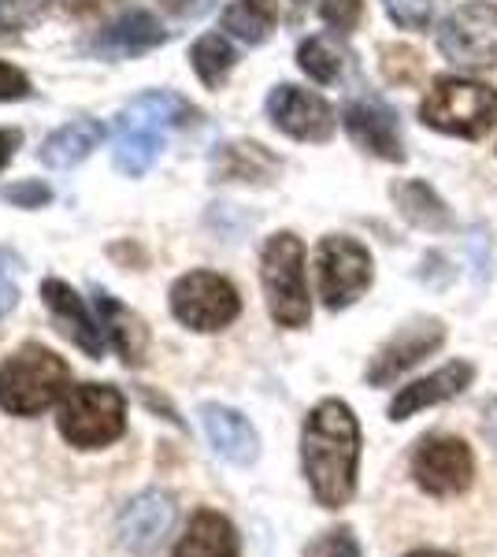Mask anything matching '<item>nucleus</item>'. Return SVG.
Listing matches in <instances>:
<instances>
[{"instance_id":"2f4dec72","label":"nucleus","mask_w":497,"mask_h":557,"mask_svg":"<svg viewBox=\"0 0 497 557\" xmlns=\"http://www.w3.org/2000/svg\"><path fill=\"white\" fill-rule=\"evenodd\" d=\"M0 197L12 201V205H20V209H41V205H49L52 190L45 183H20V186H8Z\"/></svg>"},{"instance_id":"c9c22d12","label":"nucleus","mask_w":497,"mask_h":557,"mask_svg":"<svg viewBox=\"0 0 497 557\" xmlns=\"http://www.w3.org/2000/svg\"><path fill=\"white\" fill-rule=\"evenodd\" d=\"M212 4L215 0H164V8L171 15H178V20H197V15H204Z\"/></svg>"},{"instance_id":"6ab92c4d","label":"nucleus","mask_w":497,"mask_h":557,"mask_svg":"<svg viewBox=\"0 0 497 557\" xmlns=\"http://www.w3.org/2000/svg\"><path fill=\"white\" fill-rule=\"evenodd\" d=\"M194 115H197L194 104L183 101L178 94H167V89H152V94L134 97V101L123 108L120 127H141V131L164 134L171 127H186Z\"/></svg>"},{"instance_id":"473e14b6","label":"nucleus","mask_w":497,"mask_h":557,"mask_svg":"<svg viewBox=\"0 0 497 557\" xmlns=\"http://www.w3.org/2000/svg\"><path fill=\"white\" fill-rule=\"evenodd\" d=\"M30 94V78L20 67L0 64V101H23Z\"/></svg>"},{"instance_id":"393cba45","label":"nucleus","mask_w":497,"mask_h":557,"mask_svg":"<svg viewBox=\"0 0 497 557\" xmlns=\"http://www.w3.org/2000/svg\"><path fill=\"white\" fill-rule=\"evenodd\" d=\"M164 149V134L157 131H141V127H120V138H115V168L123 175L138 178L152 168V160Z\"/></svg>"},{"instance_id":"f8f14e48","label":"nucleus","mask_w":497,"mask_h":557,"mask_svg":"<svg viewBox=\"0 0 497 557\" xmlns=\"http://www.w3.org/2000/svg\"><path fill=\"white\" fill-rule=\"evenodd\" d=\"M171 524H175V502L160 491H146L126 502V509L120 513V543L131 554L149 557L152 550H160Z\"/></svg>"},{"instance_id":"f704fd0d","label":"nucleus","mask_w":497,"mask_h":557,"mask_svg":"<svg viewBox=\"0 0 497 557\" xmlns=\"http://www.w3.org/2000/svg\"><path fill=\"white\" fill-rule=\"evenodd\" d=\"M15 301H20V286H15V278L8 275L4 257H0V320H4L8 312L15 309Z\"/></svg>"},{"instance_id":"4468645a","label":"nucleus","mask_w":497,"mask_h":557,"mask_svg":"<svg viewBox=\"0 0 497 557\" xmlns=\"http://www.w3.org/2000/svg\"><path fill=\"white\" fill-rule=\"evenodd\" d=\"M341 120H346L349 138L364 152H372L378 160H390V164H401L405 160V141L401 131H397L394 108H386L375 97H364V101H352Z\"/></svg>"},{"instance_id":"cd10ccee","label":"nucleus","mask_w":497,"mask_h":557,"mask_svg":"<svg viewBox=\"0 0 497 557\" xmlns=\"http://www.w3.org/2000/svg\"><path fill=\"white\" fill-rule=\"evenodd\" d=\"M383 4L397 26H405V30H427L435 23L442 0H383Z\"/></svg>"},{"instance_id":"412c9836","label":"nucleus","mask_w":497,"mask_h":557,"mask_svg":"<svg viewBox=\"0 0 497 557\" xmlns=\"http://www.w3.org/2000/svg\"><path fill=\"white\" fill-rule=\"evenodd\" d=\"M104 141V127L97 120H75L67 127L52 131L41 146V160L49 168H75Z\"/></svg>"},{"instance_id":"ea45409f","label":"nucleus","mask_w":497,"mask_h":557,"mask_svg":"<svg viewBox=\"0 0 497 557\" xmlns=\"http://www.w3.org/2000/svg\"><path fill=\"white\" fill-rule=\"evenodd\" d=\"M405 557H457V554H446V550H412Z\"/></svg>"},{"instance_id":"72a5a7b5","label":"nucleus","mask_w":497,"mask_h":557,"mask_svg":"<svg viewBox=\"0 0 497 557\" xmlns=\"http://www.w3.org/2000/svg\"><path fill=\"white\" fill-rule=\"evenodd\" d=\"M357 15H360V0H327V4H323V20L338 23L341 30L357 23Z\"/></svg>"},{"instance_id":"4be33fe9","label":"nucleus","mask_w":497,"mask_h":557,"mask_svg":"<svg viewBox=\"0 0 497 557\" xmlns=\"http://www.w3.org/2000/svg\"><path fill=\"white\" fill-rule=\"evenodd\" d=\"M278 172V157H271L257 141H234L215 157V175L227 183H268Z\"/></svg>"},{"instance_id":"7ed1b4c3","label":"nucleus","mask_w":497,"mask_h":557,"mask_svg":"<svg viewBox=\"0 0 497 557\" xmlns=\"http://www.w3.org/2000/svg\"><path fill=\"white\" fill-rule=\"evenodd\" d=\"M260 283H264L268 312L278 327L301 331L312 320V298L305 283V246L301 238L283 231L271 235L260 257Z\"/></svg>"},{"instance_id":"f257e3e1","label":"nucleus","mask_w":497,"mask_h":557,"mask_svg":"<svg viewBox=\"0 0 497 557\" xmlns=\"http://www.w3.org/2000/svg\"><path fill=\"white\" fill-rule=\"evenodd\" d=\"M301 469L312 498L323 509H341L357 494L360 469V424L346 401H320L301 428Z\"/></svg>"},{"instance_id":"58836bf2","label":"nucleus","mask_w":497,"mask_h":557,"mask_svg":"<svg viewBox=\"0 0 497 557\" xmlns=\"http://www.w3.org/2000/svg\"><path fill=\"white\" fill-rule=\"evenodd\" d=\"M483 431H486V438L497 446V398L483 409Z\"/></svg>"},{"instance_id":"1a4fd4ad","label":"nucleus","mask_w":497,"mask_h":557,"mask_svg":"<svg viewBox=\"0 0 497 557\" xmlns=\"http://www.w3.org/2000/svg\"><path fill=\"white\" fill-rule=\"evenodd\" d=\"M315 268H320V298L334 312L352 305L372 286V257L352 238H323L315 249Z\"/></svg>"},{"instance_id":"39448f33","label":"nucleus","mask_w":497,"mask_h":557,"mask_svg":"<svg viewBox=\"0 0 497 557\" xmlns=\"http://www.w3.org/2000/svg\"><path fill=\"white\" fill-rule=\"evenodd\" d=\"M420 120L453 138H483L497 123V89L472 78H438L435 89L423 97Z\"/></svg>"},{"instance_id":"bb28decb","label":"nucleus","mask_w":497,"mask_h":557,"mask_svg":"<svg viewBox=\"0 0 497 557\" xmlns=\"http://www.w3.org/2000/svg\"><path fill=\"white\" fill-rule=\"evenodd\" d=\"M297 64H301V71L309 78H315V83H334V78L341 75V67H346V52H341V45L334 38H309L301 41V49H297Z\"/></svg>"},{"instance_id":"f03ea898","label":"nucleus","mask_w":497,"mask_h":557,"mask_svg":"<svg viewBox=\"0 0 497 557\" xmlns=\"http://www.w3.org/2000/svg\"><path fill=\"white\" fill-rule=\"evenodd\" d=\"M71 386V368L45 346H23L0 364V409L12 417H38L63 398Z\"/></svg>"},{"instance_id":"5701e85b","label":"nucleus","mask_w":497,"mask_h":557,"mask_svg":"<svg viewBox=\"0 0 497 557\" xmlns=\"http://www.w3.org/2000/svg\"><path fill=\"white\" fill-rule=\"evenodd\" d=\"M275 23H278V0H231V8L223 12V30L246 45L268 41Z\"/></svg>"},{"instance_id":"c85d7f7f","label":"nucleus","mask_w":497,"mask_h":557,"mask_svg":"<svg viewBox=\"0 0 497 557\" xmlns=\"http://www.w3.org/2000/svg\"><path fill=\"white\" fill-rule=\"evenodd\" d=\"M383 71L390 83H415V78L423 75V60L420 52L405 49V45H390V49L383 52Z\"/></svg>"},{"instance_id":"20e7f679","label":"nucleus","mask_w":497,"mask_h":557,"mask_svg":"<svg viewBox=\"0 0 497 557\" xmlns=\"http://www.w3.org/2000/svg\"><path fill=\"white\" fill-rule=\"evenodd\" d=\"M60 435L75 450H104L126 431V401L108 383H83L67 391L57 417Z\"/></svg>"},{"instance_id":"4c0bfd02","label":"nucleus","mask_w":497,"mask_h":557,"mask_svg":"<svg viewBox=\"0 0 497 557\" xmlns=\"http://www.w3.org/2000/svg\"><path fill=\"white\" fill-rule=\"evenodd\" d=\"M63 4V12H71V15H89V12H97V8H104L108 0H60Z\"/></svg>"},{"instance_id":"423d86ee","label":"nucleus","mask_w":497,"mask_h":557,"mask_svg":"<svg viewBox=\"0 0 497 557\" xmlns=\"http://www.w3.org/2000/svg\"><path fill=\"white\" fill-rule=\"evenodd\" d=\"M171 312L189 331L212 335V331H223L238 320L241 298L227 275L189 272L183 278H175V286H171Z\"/></svg>"},{"instance_id":"e433bc0d","label":"nucleus","mask_w":497,"mask_h":557,"mask_svg":"<svg viewBox=\"0 0 497 557\" xmlns=\"http://www.w3.org/2000/svg\"><path fill=\"white\" fill-rule=\"evenodd\" d=\"M23 134L20 131H0V172L8 168V160L15 157V149H20Z\"/></svg>"},{"instance_id":"7c9ffc66","label":"nucleus","mask_w":497,"mask_h":557,"mask_svg":"<svg viewBox=\"0 0 497 557\" xmlns=\"http://www.w3.org/2000/svg\"><path fill=\"white\" fill-rule=\"evenodd\" d=\"M49 0H0V23L20 30V26H30L38 15L45 12Z\"/></svg>"},{"instance_id":"b1692460","label":"nucleus","mask_w":497,"mask_h":557,"mask_svg":"<svg viewBox=\"0 0 497 557\" xmlns=\"http://www.w3.org/2000/svg\"><path fill=\"white\" fill-rule=\"evenodd\" d=\"M397 197V205H401V215L409 223H415V227H423V231H449L453 227V212L446 209V201L431 190L427 183H401L394 190Z\"/></svg>"},{"instance_id":"a211bd4d","label":"nucleus","mask_w":497,"mask_h":557,"mask_svg":"<svg viewBox=\"0 0 497 557\" xmlns=\"http://www.w3.org/2000/svg\"><path fill=\"white\" fill-rule=\"evenodd\" d=\"M97 320H101L104 338L115 346V354H120L126 364H141L149 331H146V323H141L138 312H131L126 305H120L112 294L97 290Z\"/></svg>"},{"instance_id":"9d476101","label":"nucleus","mask_w":497,"mask_h":557,"mask_svg":"<svg viewBox=\"0 0 497 557\" xmlns=\"http://www.w3.org/2000/svg\"><path fill=\"white\" fill-rule=\"evenodd\" d=\"M446 343V323L442 320H412L405 323L401 331L386 343L368 364V383L372 386H390L401 380L409 368H415L420 361H427L435 349Z\"/></svg>"},{"instance_id":"0eeeda50","label":"nucleus","mask_w":497,"mask_h":557,"mask_svg":"<svg viewBox=\"0 0 497 557\" xmlns=\"http://www.w3.org/2000/svg\"><path fill=\"white\" fill-rule=\"evenodd\" d=\"M412 480L431 498H460L475 480V457L457 435H423L412 450Z\"/></svg>"},{"instance_id":"c756f323","label":"nucleus","mask_w":497,"mask_h":557,"mask_svg":"<svg viewBox=\"0 0 497 557\" xmlns=\"http://www.w3.org/2000/svg\"><path fill=\"white\" fill-rule=\"evenodd\" d=\"M305 557H360V546L349 528H334V532L315 539L309 550H305Z\"/></svg>"},{"instance_id":"dca6fc26","label":"nucleus","mask_w":497,"mask_h":557,"mask_svg":"<svg viewBox=\"0 0 497 557\" xmlns=\"http://www.w3.org/2000/svg\"><path fill=\"white\" fill-rule=\"evenodd\" d=\"M201 424H204V435L212 443V450L231 465H252L260 457V438H257V428L241 417L238 409L231 406H215L208 401L201 406Z\"/></svg>"},{"instance_id":"aec40b11","label":"nucleus","mask_w":497,"mask_h":557,"mask_svg":"<svg viewBox=\"0 0 497 557\" xmlns=\"http://www.w3.org/2000/svg\"><path fill=\"white\" fill-rule=\"evenodd\" d=\"M164 41V30H160V23L152 20L149 12H126L120 15L112 26H104L101 34L94 38V49L101 52V57H138V52H149L152 45Z\"/></svg>"},{"instance_id":"9b49d317","label":"nucleus","mask_w":497,"mask_h":557,"mask_svg":"<svg viewBox=\"0 0 497 557\" xmlns=\"http://www.w3.org/2000/svg\"><path fill=\"white\" fill-rule=\"evenodd\" d=\"M268 115L283 134L297 141H327L334 134V112L323 97L301 86H275L268 97Z\"/></svg>"},{"instance_id":"2eb2a0df","label":"nucleus","mask_w":497,"mask_h":557,"mask_svg":"<svg viewBox=\"0 0 497 557\" xmlns=\"http://www.w3.org/2000/svg\"><path fill=\"white\" fill-rule=\"evenodd\" d=\"M41 298H45V305H49L52 317H57V323L63 327V335H67L71 343L83 349L86 357L101 361L104 349H108V338H104L101 320L89 317L86 301L78 298V294L71 290L63 278H45V283H41Z\"/></svg>"},{"instance_id":"6e6552de","label":"nucleus","mask_w":497,"mask_h":557,"mask_svg":"<svg viewBox=\"0 0 497 557\" xmlns=\"http://www.w3.org/2000/svg\"><path fill=\"white\" fill-rule=\"evenodd\" d=\"M438 49L460 67H497V8L486 0L457 8L438 30Z\"/></svg>"},{"instance_id":"ddd939ff","label":"nucleus","mask_w":497,"mask_h":557,"mask_svg":"<svg viewBox=\"0 0 497 557\" xmlns=\"http://www.w3.org/2000/svg\"><path fill=\"white\" fill-rule=\"evenodd\" d=\"M472 380H475V368L468 361L442 364L435 375H423V380L409 383L405 391H397L390 409H386V417H390L394 424H401V420H409L423 409L446 406V401H453L457 394H464L468 386H472Z\"/></svg>"},{"instance_id":"f3484780","label":"nucleus","mask_w":497,"mask_h":557,"mask_svg":"<svg viewBox=\"0 0 497 557\" xmlns=\"http://www.w3.org/2000/svg\"><path fill=\"white\" fill-rule=\"evenodd\" d=\"M171 557H241L238 532H234V524L223 513L201 509V513L189 520V528L175 543V554Z\"/></svg>"},{"instance_id":"a878e982","label":"nucleus","mask_w":497,"mask_h":557,"mask_svg":"<svg viewBox=\"0 0 497 557\" xmlns=\"http://www.w3.org/2000/svg\"><path fill=\"white\" fill-rule=\"evenodd\" d=\"M189 60H194V71H197V78H201L204 86H223L227 83V75H231V67H234V49H231V41L223 38V34H204L201 41L194 45V52H189Z\"/></svg>"}]
</instances>
